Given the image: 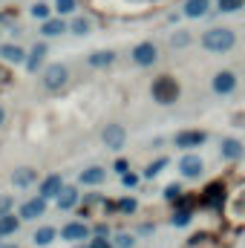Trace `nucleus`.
Here are the masks:
<instances>
[{
	"mask_svg": "<svg viewBox=\"0 0 245 248\" xmlns=\"http://www.w3.org/2000/svg\"><path fill=\"white\" fill-rule=\"evenodd\" d=\"M46 38H52V35H61V32H66V23L63 20H58V17H49L46 23H44V29H41Z\"/></svg>",
	"mask_w": 245,
	"mask_h": 248,
	"instance_id": "obj_19",
	"label": "nucleus"
},
{
	"mask_svg": "<svg viewBox=\"0 0 245 248\" xmlns=\"http://www.w3.org/2000/svg\"><path fill=\"white\" fill-rule=\"evenodd\" d=\"M124 185H127V187H133V185H136V176H130V173H124Z\"/></svg>",
	"mask_w": 245,
	"mask_h": 248,
	"instance_id": "obj_37",
	"label": "nucleus"
},
{
	"mask_svg": "<svg viewBox=\"0 0 245 248\" xmlns=\"http://www.w3.org/2000/svg\"><path fill=\"white\" fill-rule=\"evenodd\" d=\"M81 182H84V185H98V182H104V170H101V168H87V170L81 173Z\"/></svg>",
	"mask_w": 245,
	"mask_h": 248,
	"instance_id": "obj_20",
	"label": "nucleus"
},
{
	"mask_svg": "<svg viewBox=\"0 0 245 248\" xmlns=\"http://www.w3.org/2000/svg\"><path fill=\"white\" fill-rule=\"evenodd\" d=\"M116 170H119V173H124V170H127V162H124V159H119V162H116Z\"/></svg>",
	"mask_w": 245,
	"mask_h": 248,
	"instance_id": "obj_38",
	"label": "nucleus"
},
{
	"mask_svg": "<svg viewBox=\"0 0 245 248\" xmlns=\"http://www.w3.org/2000/svg\"><path fill=\"white\" fill-rule=\"evenodd\" d=\"M124 139H127V133H124L122 124H107V127H104V144H107L110 150H122Z\"/></svg>",
	"mask_w": 245,
	"mask_h": 248,
	"instance_id": "obj_4",
	"label": "nucleus"
},
{
	"mask_svg": "<svg viewBox=\"0 0 245 248\" xmlns=\"http://www.w3.org/2000/svg\"><path fill=\"white\" fill-rule=\"evenodd\" d=\"M90 248H113V246H110L107 240H101V237H98V240H92V243H90Z\"/></svg>",
	"mask_w": 245,
	"mask_h": 248,
	"instance_id": "obj_34",
	"label": "nucleus"
},
{
	"mask_svg": "<svg viewBox=\"0 0 245 248\" xmlns=\"http://www.w3.org/2000/svg\"><path fill=\"white\" fill-rule=\"evenodd\" d=\"M44 55H46V46H44V44H35V49H32L29 58H26V66L35 72V69L41 66V61H44Z\"/></svg>",
	"mask_w": 245,
	"mask_h": 248,
	"instance_id": "obj_14",
	"label": "nucleus"
},
{
	"mask_svg": "<svg viewBox=\"0 0 245 248\" xmlns=\"http://www.w3.org/2000/svg\"><path fill=\"white\" fill-rule=\"evenodd\" d=\"M61 176H46L44 182H41V199H52V196H61Z\"/></svg>",
	"mask_w": 245,
	"mask_h": 248,
	"instance_id": "obj_7",
	"label": "nucleus"
},
{
	"mask_svg": "<svg viewBox=\"0 0 245 248\" xmlns=\"http://www.w3.org/2000/svg\"><path fill=\"white\" fill-rule=\"evenodd\" d=\"M165 165H168V159H156V162H153V165H150V168L144 170V176H147V179H153V176H156V173H159V170H162Z\"/></svg>",
	"mask_w": 245,
	"mask_h": 248,
	"instance_id": "obj_26",
	"label": "nucleus"
},
{
	"mask_svg": "<svg viewBox=\"0 0 245 248\" xmlns=\"http://www.w3.org/2000/svg\"><path fill=\"white\" fill-rule=\"evenodd\" d=\"M119 208H122L124 214H133V211H136V202H133V199H122V202H119Z\"/></svg>",
	"mask_w": 245,
	"mask_h": 248,
	"instance_id": "obj_31",
	"label": "nucleus"
},
{
	"mask_svg": "<svg viewBox=\"0 0 245 248\" xmlns=\"http://www.w3.org/2000/svg\"><path fill=\"white\" fill-rule=\"evenodd\" d=\"M17 217L15 214H6V217H0V237H9V234H15L17 231Z\"/></svg>",
	"mask_w": 245,
	"mask_h": 248,
	"instance_id": "obj_16",
	"label": "nucleus"
},
{
	"mask_svg": "<svg viewBox=\"0 0 245 248\" xmlns=\"http://www.w3.org/2000/svg\"><path fill=\"white\" fill-rule=\"evenodd\" d=\"M234 87H237L234 72H219V75L214 78V90H216V93H222V95H225V93H231Z\"/></svg>",
	"mask_w": 245,
	"mask_h": 248,
	"instance_id": "obj_9",
	"label": "nucleus"
},
{
	"mask_svg": "<svg viewBox=\"0 0 245 248\" xmlns=\"http://www.w3.org/2000/svg\"><path fill=\"white\" fill-rule=\"evenodd\" d=\"M44 211H46V199H29V202H23V208H20V219H38V217H44Z\"/></svg>",
	"mask_w": 245,
	"mask_h": 248,
	"instance_id": "obj_5",
	"label": "nucleus"
},
{
	"mask_svg": "<svg viewBox=\"0 0 245 248\" xmlns=\"http://www.w3.org/2000/svg\"><path fill=\"white\" fill-rule=\"evenodd\" d=\"M187 41H190V35H173V46H182V44H187Z\"/></svg>",
	"mask_w": 245,
	"mask_h": 248,
	"instance_id": "obj_33",
	"label": "nucleus"
},
{
	"mask_svg": "<svg viewBox=\"0 0 245 248\" xmlns=\"http://www.w3.org/2000/svg\"><path fill=\"white\" fill-rule=\"evenodd\" d=\"M35 179H38V173H35L32 168H20V170H15V173H12V182H15L17 187H29Z\"/></svg>",
	"mask_w": 245,
	"mask_h": 248,
	"instance_id": "obj_11",
	"label": "nucleus"
},
{
	"mask_svg": "<svg viewBox=\"0 0 245 248\" xmlns=\"http://www.w3.org/2000/svg\"><path fill=\"white\" fill-rule=\"evenodd\" d=\"M187 222H190V211H179L173 217V225H187Z\"/></svg>",
	"mask_w": 245,
	"mask_h": 248,
	"instance_id": "obj_29",
	"label": "nucleus"
},
{
	"mask_svg": "<svg viewBox=\"0 0 245 248\" xmlns=\"http://www.w3.org/2000/svg\"><path fill=\"white\" fill-rule=\"evenodd\" d=\"M0 124H3V107H0Z\"/></svg>",
	"mask_w": 245,
	"mask_h": 248,
	"instance_id": "obj_39",
	"label": "nucleus"
},
{
	"mask_svg": "<svg viewBox=\"0 0 245 248\" xmlns=\"http://www.w3.org/2000/svg\"><path fill=\"white\" fill-rule=\"evenodd\" d=\"M90 63L92 66H110L113 63V52H92L90 55Z\"/></svg>",
	"mask_w": 245,
	"mask_h": 248,
	"instance_id": "obj_22",
	"label": "nucleus"
},
{
	"mask_svg": "<svg viewBox=\"0 0 245 248\" xmlns=\"http://www.w3.org/2000/svg\"><path fill=\"white\" fill-rule=\"evenodd\" d=\"M219 202H222V187L219 185L208 187V205H219Z\"/></svg>",
	"mask_w": 245,
	"mask_h": 248,
	"instance_id": "obj_25",
	"label": "nucleus"
},
{
	"mask_svg": "<svg viewBox=\"0 0 245 248\" xmlns=\"http://www.w3.org/2000/svg\"><path fill=\"white\" fill-rule=\"evenodd\" d=\"M69 29H72L75 35H87V32H90V20H84V17H75Z\"/></svg>",
	"mask_w": 245,
	"mask_h": 248,
	"instance_id": "obj_24",
	"label": "nucleus"
},
{
	"mask_svg": "<svg viewBox=\"0 0 245 248\" xmlns=\"http://www.w3.org/2000/svg\"><path fill=\"white\" fill-rule=\"evenodd\" d=\"M3 248H15V246H3Z\"/></svg>",
	"mask_w": 245,
	"mask_h": 248,
	"instance_id": "obj_40",
	"label": "nucleus"
},
{
	"mask_svg": "<svg viewBox=\"0 0 245 248\" xmlns=\"http://www.w3.org/2000/svg\"><path fill=\"white\" fill-rule=\"evenodd\" d=\"M0 55L6 58V61H15V63H20L26 55H23V49L20 46H15V44H6V46H0Z\"/></svg>",
	"mask_w": 245,
	"mask_h": 248,
	"instance_id": "obj_18",
	"label": "nucleus"
},
{
	"mask_svg": "<svg viewBox=\"0 0 245 248\" xmlns=\"http://www.w3.org/2000/svg\"><path fill=\"white\" fill-rule=\"evenodd\" d=\"M133 61L138 63V66H150V63L156 61V46L153 44H138L133 49Z\"/></svg>",
	"mask_w": 245,
	"mask_h": 248,
	"instance_id": "obj_6",
	"label": "nucleus"
},
{
	"mask_svg": "<svg viewBox=\"0 0 245 248\" xmlns=\"http://www.w3.org/2000/svg\"><path fill=\"white\" fill-rule=\"evenodd\" d=\"M6 87H9V72L0 69V90H6Z\"/></svg>",
	"mask_w": 245,
	"mask_h": 248,
	"instance_id": "obj_35",
	"label": "nucleus"
},
{
	"mask_svg": "<svg viewBox=\"0 0 245 248\" xmlns=\"http://www.w3.org/2000/svg\"><path fill=\"white\" fill-rule=\"evenodd\" d=\"M55 6H58V12L66 15V12H72L75 9V0H55Z\"/></svg>",
	"mask_w": 245,
	"mask_h": 248,
	"instance_id": "obj_28",
	"label": "nucleus"
},
{
	"mask_svg": "<svg viewBox=\"0 0 245 248\" xmlns=\"http://www.w3.org/2000/svg\"><path fill=\"white\" fill-rule=\"evenodd\" d=\"M243 6V0H219V9L222 12H237Z\"/></svg>",
	"mask_w": 245,
	"mask_h": 248,
	"instance_id": "obj_27",
	"label": "nucleus"
},
{
	"mask_svg": "<svg viewBox=\"0 0 245 248\" xmlns=\"http://www.w3.org/2000/svg\"><path fill=\"white\" fill-rule=\"evenodd\" d=\"M9 205H12V199H3V202H0V217H6V211H9Z\"/></svg>",
	"mask_w": 245,
	"mask_h": 248,
	"instance_id": "obj_36",
	"label": "nucleus"
},
{
	"mask_svg": "<svg viewBox=\"0 0 245 248\" xmlns=\"http://www.w3.org/2000/svg\"><path fill=\"white\" fill-rule=\"evenodd\" d=\"M75 202H78V193H75V187H63L61 196H58V208H61V211H69Z\"/></svg>",
	"mask_w": 245,
	"mask_h": 248,
	"instance_id": "obj_17",
	"label": "nucleus"
},
{
	"mask_svg": "<svg viewBox=\"0 0 245 248\" xmlns=\"http://www.w3.org/2000/svg\"><path fill=\"white\" fill-rule=\"evenodd\" d=\"M87 225L84 222H69V225H63V231H61V237L63 240H87Z\"/></svg>",
	"mask_w": 245,
	"mask_h": 248,
	"instance_id": "obj_10",
	"label": "nucleus"
},
{
	"mask_svg": "<svg viewBox=\"0 0 245 248\" xmlns=\"http://www.w3.org/2000/svg\"><path fill=\"white\" fill-rule=\"evenodd\" d=\"M222 156H225V159H240V156H243V144L234 141V139H225V141H222Z\"/></svg>",
	"mask_w": 245,
	"mask_h": 248,
	"instance_id": "obj_15",
	"label": "nucleus"
},
{
	"mask_svg": "<svg viewBox=\"0 0 245 248\" xmlns=\"http://www.w3.org/2000/svg\"><path fill=\"white\" fill-rule=\"evenodd\" d=\"M202 44L211 52H225V49L234 46V32L231 29H208L205 38H202Z\"/></svg>",
	"mask_w": 245,
	"mask_h": 248,
	"instance_id": "obj_1",
	"label": "nucleus"
},
{
	"mask_svg": "<svg viewBox=\"0 0 245 248\" xmlns=\"http://www.w3.org/2000/svg\"><path fill=\"white\" fill-rule=\"evenodd\" d=\"M205 139H208L205 133H179V136H176V144H179V147H196V144H202Z\"/></svg>",
	"mask_w": 245,
	"mask_h": 248,
	"instance_id": "obj_12",
	"label": "nucleus"
},
{
	"mask_svg": "<svg viewBox=\"0 0 245 248\" xmlns=\"http://www.w3.org/2000/svg\"><path fill=\"white\" fill-rule=\"evenodd\" d=\"M179 170H182L187 179H196L202 173V159L199 156H184L182 162H179Z\"/></svg>",
	"mask_w": 245,
	"mask_h": 248,
	"instance_id": "obj_8",
	"label": "nucleus"
},
{
	"mask_svg": "<svg viewBox=\"0 0 245 248\" xmlns=\"http://www.w3.org/2000/svg\"><path fill=\"white\" fill-rule=\"evenodd\" d=\"M116 243H119V248H133V243H136V240H133L130 234H119V240H116Z\"/></svg>",
	"mask_w": 245,
	"mask_h": 248,
	"instance_id": "obj_30",
	"label": "nucleus"
},
{
	"mask_svg": "<svg viewBox=\"0 0 245 248\" xmlns=\"http://www.w3.org/2000/svg\"><path fill=\"white\" fill-rule=\"evenodd\" d=\"M153 98H156L159 104H173V101L179 98V84H176L170 75L156 78V81H153Z\"/></svg>",
	"mask_w": 245,
	"mask_h": 248,
	"instance_id": "obj_2",
	"label": "nucleus"
},
{
	"mask_svg": "<svg viewBox=\"0 0 245 248\" xmlns=\"http://www.w3.org/2000/svg\"><path fill=\"white\" fill-rule=\"evenodd\" d=\"M32 17H38V20L46 23V20H49V6H46V3H35V6H32Z\"/></svg>",
	"mask_w": 245,
	"mask_h": 248,
	"instance_id": "obj_23",
	"label": "nucleus"
},
{
	"mask_svg": "<svg viewBox=\"0 0 245 248\" xmlns=\"http://www.w3.org/2000/svg\"><path fill=\"white\" fill-rule=\"evenodd\" d=\"M66 78H69V72H66L63 63H52V66L44 69V87L46 90H61L66 84Z\"/></svg>",
	"mask_w": 245,
	"mask_h": 248,
	"instance_id": "obj_3",
	"label": "nucleus"
},
{
	"mask_svg": "<svg viewBox=\"0 0 245 248\" xmlns=\"http://www.w3.org/2000/svg\"><path fill=\"white\" fill-rule=\"evenodd\" d=\"M165 196H168V199H176V196H179V185H168L165 187Z\"/></svg>",
	"mask_w": 245,
	"mask_h": 248,
	"instance_id": "obj_32",
	"label": "nucleus"
},
{
	"mask_svg": "<svg viewBox=\"0 0 245 248\" xmlns=\"http://www.w3.org/2000/svg\"><path fill=\"white\" fill-rule=\"evenodd\" d=\"M38 246H49L52 240H55V228H38L35 231V237H32Z\"/></svg>",
	"mask_w": 245,
	"mask_h": 248,
	"instance_id": "obj_21",
	"label": "nucleus"
},
{
	"mask_svg": "<svg viewBox=\"0 0 245 248\" xmlns=\"http://www.w3.org/2000/svg\"><path fill=\"white\" fill-rule=\"evenodd\" d=\"M208 12V0H187L184 3V15L187 17H202Z\"/></svg>",
	"mask_w": 245,
	"mask_h": 248,
	"instance_id": "obj_13",
	"label": "nucleus"
}]
</instances>
